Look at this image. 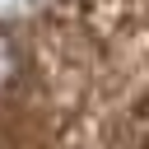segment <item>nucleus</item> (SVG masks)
Wrapping results in <instances>:
<instances>
[{
	"instance_id": "obj_1",
	"label": "nucleus",
	"mask_w": 149,
	"mask_h": 149,
	"mask_svg": "<svg viewBox=\"0 0 149 149\" xmlns=\"http://www.w3.org/2000/svg\"><path fill=\"white\" fill-rule=\"evenodd\" d=\"M14 74H19V51H14V42L0 33V93L14 84Z\"/></svg>"
}]
</instances>
